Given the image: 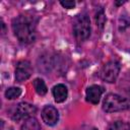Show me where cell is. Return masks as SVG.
Masks as SVG:
<instances>
[{"mask_svg": "<svg viewBox=\"0 0 130 130\" xmlns=\"http://www.w3.org/2000/svg\"><path fill=\"white\" fill-rule=\"evenodd\" d=\"M36 20L31 15L20 14L12 19V30L22 44H30L37 38Z\"/></svg>", "mask_w": 130, "mask_h": 130, "instance_id": "6da1fadb", "label": "cell"}, {"mask_svg": "<svg viewBox=\"0 0 130 130\" xmlns=\"http://www.w3.org/2000/svg\"><path fill=\"white\" fill-rule=\"evenodd\" d=\"M102 108L106 113L126 111L130 109V100L116 93H109L104 99Z\"/></svg>", "mask_w": 130, "mask_h": 130, "instance_id": "7a4b0ae2", "label": "cell"}, {"mask_svg": "<svg viewBox=\"0 0 130 130\" xmlns=\"http://www.w3.org/2000/svg\"><path fill=\"white\" fill-rule=\"evenodd\" d=\"M73 34L77 42L81 43L87 40L90 36V20L85 12L76 15L73 20Z\"/></svg>", "mask_w": 130, "mask_h": 130, "instance_id": "3957f363", "label": "cell"}, {"mask_svg": "<svg viewBox=\"0 0 130 130\" xmlns=\"http://www.w3.org/2000/svg\"><path fill=\"white\" fill-rule=\"evenodd\" d=\"M119 72H120V64L117 61H109L101 69L100 76L104 81L113 83L116 81Z\"/></svg>", "mask_w": 130, "mask_h": 130, "instance_id": "277c9868", "label": "cell"}, {"mask_svg": "<svg viewBox=\"0 0 130 130\" xmlns=\"http://www.w3.org/2000/svg\"><path fill=\"white\" fill-rule=\"evenodd\" d=\"M37 113V108L28 103H19L15 106L11 118L14 121H20L22 119H28Z\"/></svg>", "mask_w": 130, "mask_h": 130, "instance_id": "5b68a950", "label": "cell"}, {"mask_svg": "<svg viewBox=\"0 0 130 130\" xmlns=\"http://www.w3.org/2000/svg\"><path fill=\"white\" fill-rule=\"evenodd\" d=\"M32 67L30 62L27 60H21L16 64L15 67V80L17 82H22L31 76Z\"/></svg>", "mask_w": 130, "mask_h": 130, "instance_id": "8992f818", "label": "cell"}, {"mask_svg": "<svg viewBox=\"0 0 130 130\" xmlns=\"http://www.w3.org/2000/svg\"><path fill=\"white\" fill-rule=\"evenodd\" d=\"M42 119L43 121L49 125V126H54L58 123L59 120V113L57 109L51 105L45 106L44 109L42 110Z\"/></svg>", "mask_w": 130, "mask_h": 130, "instance_id": "52a82bcc", "label": "cell"}, {"mask_svg": "<svg viewBox=\"0 0 130 130\" xmlns=\"http://www.w3.org/2000/svg\"><path fill=\"white\" fill-rule=\"evenodd\" d=\"M105 89L103 86L101 85H98V84H93V85H90L86 88V91H85V98H86V101L92 105H98L100 100H101V96L102 94L104 93Z\"/></svg>", "mask_w": 130, "mask_h": 130, "instance_id": "ba28073f", "label": "cell"}, {"mask_svg": "<svg viewBox=\"0 0 130 130\" xmlns=\"http://www.w3.org/2000/svg\"><path fill=\"white\" fill-rule=\"evenodd\" d=\"M52 93H53V96H54V100L56 103H63L67 99L68 89L64 84L60 83L53 87Z\"/></svg>", "mask_w": 130, "mask_h": 130, "instance_id": "9c48e42d", "label": "cell"}, {"mask_svg": "<svg viewBox=\"0 0 130 130\" xmlns=\"http://www.w3.org/2000/svg\"><path fill=\"white\" fill-rule=\"evenodd\" d=\"M20 130H42V127L35 117H30L23 122Z\"/></svg>", "mask_w": 130, "mask_h": 130, "instance_id": "30bf717a", "label": "cell"}, {"mask_svg": "<svg viewBox=\"0 0 130 130\" xmlns=\"http://www.w3.org/2000/svg\"><path fill=\"white\" fill-rule=\"evenodd\" d=\"M32 85H34L35 90L37 91V93L40 94V95H45L48 91V88H47V85H46L45 81L41 78H36L32 81Z\"/></svg>", "mask_w": 130, "mask_h": 130, "instance_id": "8fae6325", "label": "cell"}, {"mask_svg": "<svg viewBox=\"0 0 130 130\" xmlns=\"http://www.w3.org/2000/svg\"><path fill=\"white\" fill-rule=\"evenodd\" d=\"M107 130H130V124L123 121H116L110 124Z\"/></svg>", "mask_w": 130, "mask_h": 130, "instance_id": "7c38bea8", "label": "cell"}, {"mask_svg": "<svg viewBox=\"0 0 130 130\" xmlns=\"http://www.w3.org/2000/svg\"><path fill=\"white\" fill-rule=\"evenodd\" d=\"M106 15H105V11H104V8H100L96 13H95V23H96V26L100 27V28H103L105 23H106Z\"/></svg>", "mask_w": 130, "mask_h": 130, "instance_id": "4fadbf2b", "label": "cell"}, {"mask_svg": "<svg viewBox=\"0 0 130 130\" xmlns=\"http://www.w3.org/2000/svg\"><path fill=\"white\" fill-rule=\"evenodd\" d=\"M20 94H21V88H19V87H9L5 91V98L7 100L17 99Z\"/></svg>", "mask_w": 130, "mask_h": 130, "instance_id": "5bb4252c", "label": "cell"}, {"mask_svg": "<svg viewBox=\"0 0 130 130\" xmlns=\"http://www.w3.org/2000/svg\"><path fill=\"white\" fill-rule=\"evenodd\" d=\"M60 4L64 7V8H67V9H71L75 6V2L72 1V0H65V1H60Z\"/></svg>", "mask_w": 130, "mask_h": 130, "instance_id": "9a60e30c", "label": "cell"}, {"mask_svg": "<svg viewBox=\"0 0 130 130\" xmlns=\"http://www.w3.org/2000/svg\"><path fill=\"white\" fill-rule=\"evenodd\" d=\"M125 3V1H121V2H118V1H116L115 2V4L117 5V6H119V5H122V4H124Z\"/></svg>", "mask_w": 130, "mask_h": 130, "instance_id": "2e32d148", "label": "cell"}, {"mask_svg": "<svg viewBox=\"0 0 130 130\" xmlns=\"http://www.w3.org/2000/svg\"><path fill=\"white\" fill-rule=\"evenodd\" d=\"M92 130H96V129H92Z\"/></svg>", "mask_w": 130, "mask_h": 130, "instance_id": "e0dca14e", "label": "cell"}]
</instances>
